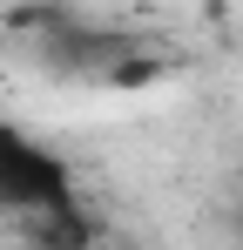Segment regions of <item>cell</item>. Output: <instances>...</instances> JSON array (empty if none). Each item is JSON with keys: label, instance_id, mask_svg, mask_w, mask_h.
I'll use <instances>...</instances> for the list:
<instances>
[{"label": "cell", "instance_id": "obj_1", "mask_svg": "<svg viewBox=\"0 0 243 250\" xmlns=\"http://www.w3.org/2000/svg\"><path fill=\"white\" fill-rule=\"evenodd\" d=\"M75 196L81 189H75V169H68L61 149H47L20 122H0V216L27 223L54 203H75Z\"/></svg>", "mask_w": 243, "mask_h": 250}, {"label": "cell", "instance_id": "obj_2", "mask_svg": "<svg viewBox=\"0 0 243 250\" xmlns=\"http://www.w3.org/2000/svg\"><path fill=\"white\" fill-rule=\"evenodd\" d=\"M20 237L34 250H95L101 244V216L75 196V203H54V209H40V216H27Z\"/></svg>", "mask_w": 243, "mask_h": 250}, {"label": "cell", "instance_id": "obj_3", "mask_svg": "<svg viewBox=\"0 0 243 250\" xmlns=\"http://www.w3.org/2000/svg\"><path fill=\"white\" fill-rule=\"evenodd\" d=\"M230 223H237V244H243V196H237V216H230Z\"/></svg>", "mask_w": 243, "mask_h": 250}]
</instances>
